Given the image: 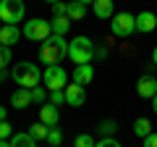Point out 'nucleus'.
I'll return each mask as SVG.
<instances>
[{"label":"nucleus","instance_id":"1","mask_svg":"<svg viewBox=\"0 0 157 147\" xmlns=\"http://www.w3.org/2000/svg\"><path fill=\"white\" fill-rule=\"evenodd\" d=\"M68 55V42L66 37H58L50 34L42 45H39V63H47V66H58L63 58Z\"/></svg>","mask_w":157,"mask_h":147},{"label":"nucleus","instance_id":"2","mask_svg":"<svg viewBox=\"0 0 157 147\" xmlns=\"http://www.w3.org/2000/svg\"><path fill=\"white\" fill-rule=\"evenodd\" d=\"M11 76H13V81L16 84H21L24 89H34V87H42V71H39L34 63H16L13 66V71H11Z\"/></svg>","mask_w":157,"mask_h":147},{"label":"nucleus","instance_id":"3","mask_svg":"<svg viewBox=\"0 0 157 147\" xmlns=\"http://www.w3.org/2000/svg\"><path fill=\"white\" fill-rule=\"evenodd\" d=\"M68 58H71L76 66H81V63H92V58H94V42L89 40V37H73L71 42H68Z\"/></svg>","mask_w":157,"mask_h":147},{"label":"nucleus","instance_id":"4","mask_svg":"<svg viewBox=\"0 0 157 147\" xmlns=\"http://www.w3.org/2000/svg\"><path fill=\"white\" fill-rule=\"evenodd\" d=\"M110 32L118 40L131 37V34L136 32V16H131V13H115V16L110 18Z\"/></svg>","mask_w":157,"mask_h":147},{"label":"nucleus","instance_id":"5","mask_svg":"<svg viewBox=\"0 0 157 147\" xmlns=\"http://www.w3.org/2000/svg\"><path fill=\"white\" fill-rule=\"evenodd\" d=\"M42 87L47 92H55V89H66L68 87V74L63 71V66H47L45 74H42Z\"/></svg>","mask_w":157,"mask_h":147},{"label":"nucleus","instance_id":"6","mask_svg":"<svg viewBox=\"0 0 157 147\" xmlns=\"http://www.w3.org/2000/svg\"><path fill=\"white\" fill-rule=\"evenodd\" d=\"M24 13H26L24 0H3L0 3V21L3 24L18 26V21H24Z\"/></svg>","mask_w":157,"mask_h":147},{"label":"nucleus","instance_id":"7","mask_svg":"<svg viewBox=\"0 0 157 147\" xmlns=\"http://www.w3.org/2000/svg\"><path fill=\"white\" fill-rule=\"evenodd\" d=\"M21 32H24V37L32 40V42H45L52 34V26H50V21H45V18H32V21L24 24Z\"/></svg>","mask_w":157,"mask_h":147},{"label":"nucleus","instance_id":"8","mask_svg":"<svg viewBox=\"0 0 157 147\" xmlns=\"http://www.w3.org/2000/svg\"><path fill=\"white\" fill-rule=\"evenodd\" d=\"M21 29L13 26V24H3L0 26V45H6V47H13L18 40H21Z\"/></svg>","mask_w":157,"mask_h":147},{"label":"nucleus","instance_id":"9","mask_svg":"<svg viewBox=\"0 0 157 147\" xmlns=\"http://www.w3.org/2000/svg\"><path fill=\"white\" fill-rule=\"evenodd\" d=\"M84 100H86V92H84V87H81V84H68L66 87V102L71 108H81V105H84Z\"/></svg>","mask_w":157,"mask_h":147},{"label":"nucleus","instance_id":"10","mask_svg":"<svg viewBox=\"0 0 157 147\" xmlns=\"http://www.w3.org/2000/svg\"><path fill=\"white\" fill-rule=\"evenodd\" d=\"M71 79H73V84H89L92 79H94V68H92V63H81V66H76L73 68V74H71Z\"/></svg>","mask_w":157,"mask_h":147},{"label":"nucleus","instance_id":"11","mask_svg":"<svg viewBox=\"0 0 157 147\" xmlns=\"http://www.w3.org/2000/svg\"><path fill=\"white\" fill-rule=\"evenodd\" d=\"M136 92H139L144 100H152V97L157 95V79L155 76H141V79L136 81Z\"/></svg>","mask_w":157,"mask_h":147},{"label":"nucleus","instance_id":"12","mask_svg":"<svg viewBox=\"0 0 157 147\" xmlns=\"http://www.w3.org/2000/svg\"><path fill=\"white\" fill-rule=\"evenodd\" d=\"M39 121L45 126H55L58 121H60V113H58V105H52V102H45V105L39 108Z\"/></svg>","mask_w":157,"mask_h":147},{"label":"nucleus","instance_id":"13","mask_svg":"<svg viewBox=\"0 0 157 147\" xmlns=\"http://www.w3.org/2000/svg\"><path fill=\"white\" fill-rule=\"evenodd\" d=\"M155 26H157V16L152 11H141L139 16H136V32L149 34V32H155Z\"/></svg>","mask_w":157,"mask_h":147},{"label":"nucleus","instance_id":"14","mask_svg":"<svg viewBox=\"0 0 157 147\" xmlns=\"http://www.w3.org/2000/svg\"><path fill=\"white\" fill-rule=\"evenodd\" d=\"M92 11H94L97 18H105V21H110V18L115 16V6H113V0H94V3H92Z\"/></svg>","mask_w":157,"mask_h":147},{"label":"nucleus","instance_id":"15","mask_svg":"<svg viewBox=\"0 0 157 147\" xmlns=\"http://www.w3.org/2000/svg\"><path fill=\"white\" fill-rule=\"evenodd\" d=\"M11 105L16 108V110L29 108V105H32V89H24V87H21V89H16V92L11 95Z\"/></svg>","mask_w":157,"mask_h":147},{"label":"nucleus","instance_id":"16","mask_svg":"<svg viewBox=\"0 0 157 147\" xmlns=\"http://www.w3.org/2000/svg\"><path fill=\"white\" fill-rule=\"evenodd\" d=\"M50 26H52V34H58V37H66L68 29H71V18H68V16H52Z\"/></svg>","mask_w":157,"mask_h":147},{"label":"nucleus","instance_id":"17","mask_svg":"<svg viewBox=\"0 0 157 147\" xmlns=\"http://www.w3.org/2000/svg\"><path fill=\"white\" fill-rule=\"evenodd\" d=\"M11 147H37V139H34L29 131H24V134H13L11 137Z\"/></svg>","mask_w":157,"mask_h":147},{"label":"nucleus","instance_id":"18","mask_svg":"<svg viewBox=\"0 0 157 147\" xmlns=\"http://www.w3.org/2000/svg\"><path fill=\"white\" fill-rule=\"evenodd\" d=\"M84 16H86V6H81L78 0H71L68 3V18L71 21H81Z\"/></svg>","mask_w":157,"mask_h":147},{"label":"nucleus","instance_id":"19","mask_svg":"<svg viewBox=\"0 0 157 147\" xmlns=\"http://www.w3.org/2000/svg\"><path fill=\"white\" fill-rule=\"evenodd\" d=\"M134 134L141 137V139L149 137V134H152V121H149V118H136V121H134Z\"/></svg>","mask_w":157,"mask_h":147},{"label":"nucleus","instance_id":"20","mask_svg":"<svg viewBox=\"0 0 157 147\" xmlns=\"http://www.w3.org/2000/svg\"><path fill=\"white\" fill-rule=\"evenodd\" d=\"M47 131H50V126H45L42 121H37V124L29 126V134H32L37 142H39V139H47Z\"/></svg>","mask_w":157,"mask_h":147},{"label":"nucleus","instance_id":"21","mask_svg":"<svg viewBox=\"0 0 157 147\" xmlns=\"http://www.w3.org/2000/svg\"><path fill=\"white\" fill-rule=\"evenodd\" d=\"M97 131H100L102 137H113L118 131V124H115V121H102V124L97 126Z\"/></svg>","mask_w":157,"mask_h":147},{"label":"nucleus","instance_id":"22","mask_svg":"<svg viewBox=\"0 0 157 147\" xmlns=\"http://www.w3.org/2000/svg\"><path fill=\"white\" fill-rule=\"evenodd\" d=\"M60 142H63V131L52 126V129L47 131V145H50V147H60Z\"/></svg>","mask_w":157,"mask_h":147},{"label":"nucleus","instance_id":"23","mask_svg":"<svg viewBox=\"0 0 157 147\" xmlns=\"http://www.w3.org/2000/svg\"><path fill=\"white\" fill-rule=\"evenodd\" d=\"M32 102H37V105H45L47 102V89L45 87H34L32 89Z\"/></svg>","mask_w":157,"mask_h":147},{"label":"nucleus","instance_id":"24","mask_svg":"<svg viewBox=\"0 0 157 147\" xmlns=\"http://www.w3.org/2000/svg\"><path fill=\"white\" fill-rule=\"evenodd\" d=\"M97 142H94V137L92 134H78L76 139H73V147H94Z\"/></svg>","mask_w":157,"mask_h":147},{"label":"nucleus","instance_id":"25","mask_svg":"<svg viewBox=\"0 0 157 147\" xmlns=\"http://www.w3.org/2000/svg\"><path fill=\"white\" fill-rule=\"evenodd\" d=\"M11 47H6V45H0V71H3V68L8 66V63H11Z\"/></svg>","mask_w":157,"mask_h":147},{"label":"nucleus","instance_id":"26","mask_svg":"<svg viewBox=\"0 0 157 147\" xmlns=\"http://www.w3.org/2000/svg\"><path fill=\"white\" fill-rule=\"evenodd\" d=\"M50 102H52V105H63V102H66V89L50 92Z\"/></svg>","mask_w":157,"mask_h":147},{"label":"nucleus","instance_id":"27","mask_svg":"<svg viewBox=\"0 0 157 147\" xmlns=\"http://www.w3.org/2000/svg\"><path fill=\"white\" fill-rule=\"evenodd\" d=\"M13 137V126L8 121H0V139H11Z\"/></svg>","mask_w":157,"mask_h":147},{"label":"nucleus","instance_id":"28","mask_svg":"<svg viewBox=\"0 0 157 147\" xmlns=\"http://www.w3.org/2000/svg\"><path fill=\"white\" fill-rule=\"evenodd\" d=\"M52 16H68V3L66 0H60V3L52 6Z\"/></svg>","mask_w":157,"mask_h":147},{"label":"nucleus","instance_id":"29","mask_svg":"<svg viewBox=\"0 0 157 147\" xmlns=\"http://www.w3.org/2000/svg\"><path fill=\"white\" fill-rule=\"evenodd\" d=\"M94 147H121V142H118V139H113V137H102V139L97 142Z\"/></svg>","mask_w":157,"mask_h":147},{"label":"nucleus","instance_id":"30","mask_svg":"<svg viewBox=\"0 0 157 147\" xmlns=\"http://www.w3.org/2000/svg\"><path fill=\"white\" fill-rule=\"evenodd\" d=\"M144 147H157V131H152L149 137H144Z\"/></svg>","mask_w":157,"mask_h":147},{"label":"nucleus","instance_id":"31","mask_svg":"<svg viewBox=\"0 0 157 147\" xmlns=\"http://www.w3.org/2000/svg\"><path fill=\"white\" fill-rule=\"evenodd\" d=\"M0 121H8V113H6V108L0 105Z\"/></svg>","mask_w":157,"mask_h":147},{"label":"nucleus","instance_id":"32","mask_svg":"<svg viewBox=\"0 0 157 147\" xmlns=\"http://www.w3.org/2000/svg\"><path fill=\"white\" fill-rule=\"evenodd\" d=\"M152 63H155V66H157V47H155V50H152Z\"/></svg>","mask_w":157,"mask_h":147},{"label":"nucleus","instance_id":"33","mask_svg":"<svg viewBox=\"0 0 157 147\" xmlns=\"http://www.w3.org/2000/svg\"><path fill=\"white\" fill-rule=\"evenodd\" d=\"M0 147H11V142H8V139H0Z\"/></svg>","mask_w":157,"mask_h":147},{"label":"nucleus","instance_id":"34","mask_svg":"<svg viewBox=\"0 0 157 147\" xmlns=\"http://www.w3.org/2000/svg\"><path fill=\"white\" fill-rule=\"evenodd\" d=\"M152 108H155V113H157V95L152 97Z\"/></svg>","mask_w":157,"mask_h":147},{"label":"nucleus","instance_id":"35","mask_svg":"<svg viewBox=\"0 0 157 147\" xmlns=\"http://www.w3.org/2000/svg\"><path fill=\"white\" fill-rule=\"evenodd\" d=\"M78 3H81V6H89V3H94V0H78Z\"/></svg>","mask_w":157,"mask_h":147},{"label":"nucleus","instance_id":"36","mask_svg":"<svg viewBox=\"0 0 157 147\" xmlns=\"http://www.w3.org/2000/svg\"><path fill=\"white\" fill-rule=\"evenodd\" d=\"M45 3H50V6H55V3H60V0H45Z\"/></svg>","mask_w":157,"mask_h":147},{"label":"nucleus","instance_id":"37","mask_svg":"<svg viewBox=\"0 0 157 147\" xmlns=\"http://www.w3.org/2000/svg\"><path fill=\"white\" fill-rule=\"evenodd\" d=\"M0 84H3V71H0Z\"/></svg>","mask_w":157,"mask_h":147},{"label":"nucleus","instance_id":"38","mask_svg":"<svg viewBox=\"0 0 157 147\" xmlns=\"http://www.w3.org/2000/svg\"><path fill=\"white\" fill-rule=\"evenodd\" d=\"M0 26H3V21H0Z\"/></svg>","mask_w":157,"mask_h":147},{"label":"nucleus","instance_id":"39","mask_svg":"<svg viewBox=\"0 0 157 147\" xmlns=\"http://www.w3.org/2000/svg\"><path fill=\"white\" fill-rule=\"evenodd\" d=\"M0 3H3V0H0Z\"/></svg>","mask_w":157,"mask_h":147},{"label":"nucleus","instance_id":"40","mask_svg":"<svg viewBox=\"0 0 157 147\" xmlns=\"http://www.w3.org/2000/svg\"><path fill=\"white\" fill-rule=\"evenodd\" d=\"M155 79H157V76H155Z\"/></svg>","mask_w":157,"mask_h":147}]
</instances>
